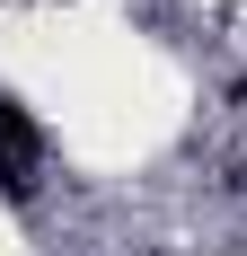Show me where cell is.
Wrapping results in <instances>:
<instances>
[{
    "mask_svg": "<svg viewBox=\"0 0 247 256\" xmlns=\"http://www.w3.org/2000/svg\"><path fill=\"white\" fill-rule=\"evenodd\" d=\"M36 159H44V132L26 124V106L0 88V194H36Z\"/></svg>",
    "mask_w": 247,
    "mask_h": 256,
    "instance_id": "1",
    "label": "cell"
}]
</instances>
